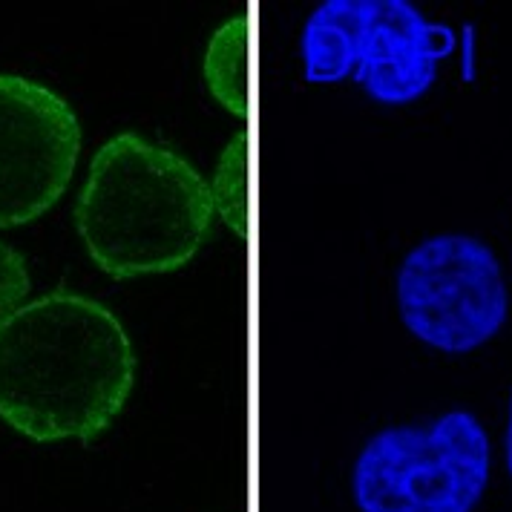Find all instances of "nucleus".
<instances>
[{
    "mask_svg": "<svg viewBox=\"0 0 512 512\" xmlns=\"http://www.w3.org/2000/svg\"><path fill=\"white\" fill-rule=\"evenodd\" d=\"M504 461H507V472L512 478V392H510V409H507V432H504Z\"/></svg>",
    "mask_w": 512,
    "mask_h": 512,
    "instance_id": "obj_11",
    "label": "nucleus"
},
{
    "mask_svg": "<svg viewBox=\"0 0 512 512\" xmlns=\"http://www.w3.org/2000/svg\"><path fill=\"white\" fill-rule=\"evenodd\" d=\"M29 285L32 280L26 259L0 239V326L26 303Z\"/></svg>",
    "mask_w": 512,
    "mask_h": 512,
    "instance_id": "obj_10",
    "label": "nucleus"
},
{
    "mask_svg": "<svg viewBox=\"0 0 512 512\" xmlns=\"http://www.w3.org/2000/svg\"><path fill=\"white\" fill-rule=\"evenodd\" d=\"M357 0H326L303 26V75L314 87H331L354 78Z\"/></svg>",
    "mask_w": 512,
    "mask_h": 512,
    "instance_id": "obj_7",
    "label": "nucleus"
},
{
    "mask_svg": "<svg viewBox=\"0 0 512 512\" xmlns=\"http://www.w3.org/2000/svg\"><path fill=\"white\" fill-rule=\"evenodd\" d=\"M455 32L409 0H357L354 84L383 107H406L432 90Z\"/></svg>",
    "mask_w": 512,
    "mask_h": 512,
    "instance_id": "obj_6",
    "label": "nucleus"
},
{
    "mask_svg": "<svg viewBox=\"0 0 512 512\" xmlns=\"http://www.w3.org/2000/svg\"><path fill=\"white\" fill-rule=\"evenodd\" d=\"M210 185V199L216 216L231 228L239 239H248V130L242 127L233 136L219 162Z\"/></svg>",
    "mask_w": 512,
    "mask_h": 512,
    "instance_id": "obj_9",
    "label": "nucleus"
},
{
    "mask_svg": "<svg viewBox=\"0 0 512 512\" xmlns=\"http://www.w3.org/2000/svg\"><path fill=\"white\" fill-rule=\"evenodd\" d=\"M133 386V340L93 297L49 291L0 326V420L29 441H93Z\"/></svg>",
    "mask_w": 512,
    "mask_h": 512,
    "instance_id": "obj_1",
    "label": "nucleus"
},
{
    "mask_svg": "<svg viewBox=\"0 0 512 512\" xmlns=\"http://www.w3.org/2000/svg\"><path fill=\"white\" fill-rule=\"evenodd\" d=\"M205 176L176 150L118 133L90 162L75 228L95 265L113 280L185 268L213 228Z\"/></svg>",
    "mask_w": 512,
    "mask_h": 512,
    "instance_id": "obj_2",
    "label": "nucleus"
},
{
    "mask_svg": "<svg viewBox=\"0 0 512 512\" xmlns=\"http://www.w3.org/2000/svg\"><path fill=\"white\" fill-rule=\"evenodd\" d=\"M248 44H251V18L248 12H239L210 35L202 61V75L210 98L239 121H248L251 113Z\"/></svg>",
    "mask_w": 512,
    "mask_h": 512,
    "instance_id": "obj_8",
    "label": "nucleus"
},
{
    "mask_svg": "<svg viewBox=\"0 0 512 512\" xmlns=\"http://www.w3.org/2000/svg\"><path fill=\"white\" fill-rule=\"evenodd\" d=\"M492 446L484 423L466 409L423 426L374 432L351 469L360 512H475L489 484Z\"/></svg>",
    "mask_w": 512,
    "mask_h": 512,
    "instance_id": "obj_3",
    "label": "nucleus"
},
{
    "mask_svg": "<svg viewBox=\"0 0 512 512\" xmlns=\"http://www.w3.org/2000/svg\"><path fill=\"white\" fill-rule=\"evenodd\" d=\"M400 323L429 349L469 354L501 334L510 291L484 239L438 233L403 256L395 277Z\"/></svg>",
    "mask_w": 512,
    "mask_h": 512,
    "instance_id": "obj_4",
    "label": "nucleus"
},
{
    "mask_svg": "<svg viewBox=\"0 0 512 512\" xmlns=\"http://www.w3.org/2000/svg\"><path fill=\"white\" fill-rule=\"evenodd\" d=\"M81 124L67 98L0 72V228L41 219L70 187Z\"/></svg>",
    "mask_w": 512,
    "mask_h": 512,
    "instance_id": "obj_5",
    "label": "nucleus"
}]
</instances>
